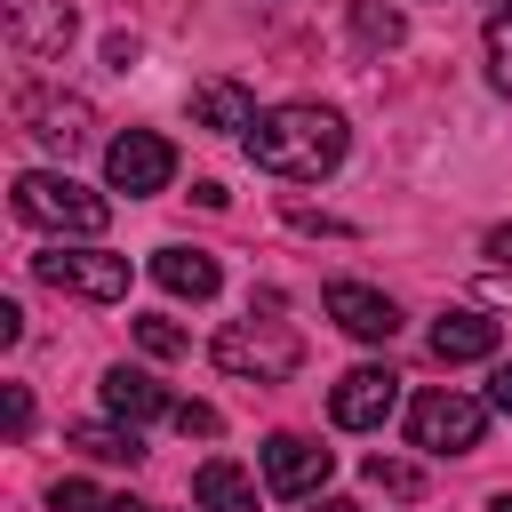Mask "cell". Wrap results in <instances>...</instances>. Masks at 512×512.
I'll use <instances>...</instances> for the list:
<instances>
[{
  "label": "cell",
  "instance_id": "6da1fadb",
  "mask_svg": "<svg viewBox=\"0 0 512 512\" xmlns=\"http://www.w3.org/2000/svg\"><path fill=\"white\" fill-rule=\"evenodd\" d=\"M240 144H248V160H256L264 176H280V184H320V176H336L352 128H344V112H328V104H272V112H256V128H248Z\"/></svg>",
  "mask_w": 512,
  "mask_h": 512
},
{
  "label": "cell",
  "instance_id": "7a4b0ae2",
  "mask_svg": "<svg viewBox=\"0 0 512 512\" xmlns=\"http://www.w3.org/2000/svg\"><path fill=\"white\" fill-rule=\"evenodd\" d=\"M8 192H16V216H24V224H40V232L96 240V232L112 224V200H104V192H88V184H72L64 168H24Z\"/></svg>",
  "mask_w": 512,
  "mask_h": 512
},
{
  "label": "cell",
  "instance_id": "3957f363",
  "mask_svg": "<svg viewBox=\"0 0 512 512\" xmlns=\"http://www.w3.org/2000/svg\"><path fill=\"white\" fill-rule=\"evenodd\" d=\"M296 360H304V344H296V328H280V320H232L224 336H216V368L224 376H248V384H280V376H296Z\"/></svg>",
  "mask_w": 512,
  "mask_h": 512
},
{
  "label": "cell",
  "instance_id": "277c9868",
  "mask_svg": "<svg viewBox=\"0 0 512 512\" xmlns=\"http://www.w3.org/2000/svg\"><path fill=\"white\" fill-rule=\"evenodd\" d=\"M480 432H488V400H464V392H448V384L416 392V408H408V440L432 448V456H472Z\"/></svg>",
  "mask_w": 512,
  "mask_h": 512
},
{
  "label": "cell",
  "instance_id": "5b68a950",
  "mask_svg": "<svg viewBox=\"0 0 512 512\" xmlns=\"http://www.w3.org/2000/svg\"><path fill=\"white\" fill-rule=\"evenodd\" d=\"M32 272L64 296H88V304L128 296V256H104V248H48V256H32Z\"/></svg>",
  "mask_w": 512,
  "mask_h": 512
},
{
  "label": "cell",
  "instance_id": "8992f818",
  "mask_svg": "<svg viewBox=\"0 0 512 512\" xmlns=\"http://www.w3.org/2000/svg\"><path fill=\"white\" fill-rule=\"evenodd\" d=\"M104 176H112V192L144 200V192H160V184L176 176V144H168V136H152V128H128V136H112V144H104Z\"/></svg>",
  "mask_w": 512,
  "mask_h": 512
},
{
  "label": "cell",
  "instance_id": "52a82bcc",
  "mask_svg": "<svg viewBox=\"0 0 512 512\" xmlns=\"http://www.w3.org/2000/svg\"><path fill=\"white\" fill-rule=\"evenodd\" d=\"M392 408H400V376H392V368H376V360L344 368V376H336V392H328V416H336L344 432H376Z\"/></svg>",
  "mask_w": 512,
  "mask_h": 512
},
{
  "label": "cell",
  "instance_id": "ba28073f",
  "mask_svg": "<svg viewBox=\"0 0 512 512\" xmlns=\"http://www.w3.org/2000/svg\"><path fill=\"white\" fill-rule=\"evenodd\" d=\"M328 472H336V448H320L304 432H272L264 440V488L272 496H320Z\"/></svg>",
  "mask_w": 512,
  "mask_h": 512
},
{
  "label": "cell",
  "instance_id": "9c48e42d",
  "mask_svg": "<svg viewBox=\"0 0 512 512\" xmlns=\"http://www.w3.org/2000/svg\"><path fill=\"white\" fill-rule=\"evenodd\" d=\"M0 16H8V48L24 56V64H48V56H64L72 48V0H0Z\"/></svg>",
  "mask_w": 512,
  "mask_h": 512
},
{
  "label": "cell",
  "instance_id": "30bf717a",
  "mask_svg": "<svg viewBox=\"0 0 512 512\" xmlns=\"http://www.w3.org/2000/svg\"><path fill=\"white\" fill-rule=\"evenodd\" d=\"M328 320L344 328V336H360V344H392L400 336V304L392 296H376V288H360V280H328Z\"/></svg>",
  "mask_w": 512,
  "mask_h": 512
},
{
  "label": "cell",
  "instance_id": "8fae6325",
  "mask_svg": "<svg viewBox=\"0 0 512 512\" xmlns=\"http://www.w3.org/2000/svg\"><path fill=\"white\" fill-rule=\"evenodd\" d=\"M24 128H32L56 160H72V152L96 136V112H88L80 96H24Z\"/></svg>",
  "mask_w": 512,
  "mask_h": 512
},
{
  "label": "cell",
  "instance_id": "7c38bea8",
  "mask_svg": "<svg viewBox=\"0 0 512 512\" xmlns=\"http://www.w3.org/2000/svg\"><path fill=\"white\" fill-rule=\"evenodd\" d=\"M192 128L248 136V128H256V96H248L240 80H200V88H192Z\"/></svg>",
  "mask_w": 512,
  "mask_h": 512
},
{
  "label": "cell",
  "instance_id": "4fadbf2b",
  "mask_svg": "<svg viewBox=\"0 0 512 512\" xmlns=\"http://www.w3.org/2000/svg\"><path fill=\"white\" fill-rule=\"evenodd\" d=\"M168 408H176V400H168L144 368H128V360L104 368V416H120V424H152V416H168Z\"/></svg>",
  "mask_w": 512,
  "mask_h": 512
},
{
  "label": "cell",
  "instance_id": "5bb4252c",
  "mask_svg": "<svg viewBox=\"0 0 512 512\" xmlns=\"http://www.w3.org/2000/svg\"><path fill=\"white\" fill-rule=\"evenodd\" d=\"M488 352H496V320L488 312H440L432 320V360L456 368V360H488Z\"/></svg>",
  "mask_w": 512,
  "mask_h": 512
},
{
  "label": "cell",
  "instance_id": "9a60e30c",
  "mask_svg": "<svg viewBox=\"0 0 512 512\" xmlns=\"http://www.w3.org/2000/svg\"><path fill=\"white\" fill-rule=\"evenodd\" d=\"M152 280H160L168 296H192V304H200V296H216V256L176 240V248H160V256H152Z\"/></svg>",
  "mask_w": 512,
  "mask_h": 512
},
{
  "label": "cell",
  "instance_id": "2e32d148",
  "mask_svg": "<svg viewBox=\"0 0 512 512\" xmlns=\"http://www.w3.org/2000/svg\"><path fill=\"white\" fill-rule=\"evenodd\" d=\"M192 504H200V512H256V480H248L240 464L208 456V464L192 472Z\"/></svg>",
  "mask_w": 512,
  "mask_h": 512
},
{
  "label": "cell",
  "instance_id": "e0dca14e",
  "mask_svg": "<svg viewBox=\"0 0 512 512\" xmlns=\"http://www.w3.org/2000/svg\"><path fill=\"white\" fill-rule=\"evenodd\" d=\"M72 448L96 456V464H136V456H144L136 424H72Z\"/></svg>",
  "mask_w": 512,
  "mask_h": 512
},
{
  "label": "cell",
  "instance_id": "ac0fdd59",
  "mask_svg": "<svg viewBox=\"0 0 512 512\" xmlns=\"http://www.w3.org/2000/svg\"><path fill=\"white\" fill-rule=\"evenodd\" d=\"M352 32L368 40V48H400V8H376V0H352Z\"/></svg>",
  "mask_w": 512,
  "mask_h": 512
},
{
  "label": "cell",
  "instance_id": "d6986e66",
  "mask_svg": "<svg viewBox=\"0 0 512 512\" xmlns=\"http://www.w3.org/2000/svg\"><path fill=\"white\" fill-rule=\"evenodd\" d=\"M488 80L512 96V8H496V16H488Z\"/></svg>",
  "mask_w": 512,
  "mask_h": 512
},
{
  "label": "cell",
  "instance_id": "ffe728a7",
  "mask_svg": "<svg viewBox=\"0 0 512 512\" xmlns=\"http://www.w3.org/2000/svg\"><path fill=\"white\" fill-rule=\"evenodd\" d=\"M368 488H384V496H416V488H424V472H416V464H400V456H368Z\"/></svg>",
  "mask_w": 512,
  "mask_h": 512
},
{
  "label": "cell",
  "instance_id": "44dd1931",
  "mask_svg": "<svg viewBox=\"0 0 512 512\" xmlns=\"http://www.w3.org/2000/svg\"><path fill=\"white\" fill-rule=\"evenodd\" d=\"M168 424H176L184 440H216V432H224V416H216L208 400H176V408H168Z\"/></svg>",
  "mask_w": 512,
  "mask_h": 512
},
{
  "label": "cell",
  "instance_id": "7402d4cb",
  "mask_svg": "<svg viewBox=\"0 0 512 512\" xmlns=\"http://www.w3.org/2000/svg\"><path fill=\"white\" fill-rule=\"evenodd\" d=\"M136 344H144L152 360H176V352H184V328H176V320H152V312H144V320H136Z\"/></svg>",
  "mask_w": 512,
  "mask_h": 512
},
{
  "label": "cell",
  "instance_id": "603a6c76",
  "mask_svg": "<svg viewBox=\"0 0 512 512\" xmlns=\"http://www.w3.org/2000/svg\"><path fill=\"white\" fill-rule=\"evenodd\" d=\"M48 512H112V496H96L88 480H56L48 488Z\"/></svg>",
  "mask_w": 512,
  "mask_h": 512
},
{
  "label": "cell",
  "instance_id": "cb8c5ba5",
  "mask_svg": "<svg viewBox=\"0 0 512 512\" xmlns=\"http://www.w3.org/2000/svg\"><path fill=\"white\" fill-rule=\"evenodd\" d=\"M0 424H8V440L32 432V392H24V384H0Z\"/></svg>",
  "mask_w": 512,
  "mask_h": 512
},
{
  "label": "cell",
  "instance_id": "d4e9b609",
  "mask_svg": "<svg viewBox=\"0 0 512 512\" xmlns=\"http://www.w3.org/2000/svg\"><path fill=\"white\" fill-rule=\"evenodd\" d=\"M488 408H496V416H512V360L488 376Z\"/></svg>",
  "mask_w": 512,
  "mask_h": 512
},
{
  "label": "cell",
  "instance_id": "484cf974",
  "mask_svg": "<svg viewBox=\"0 0 512 512\" xmlns=\"http://www.w3.org/2000/svg\"><path fill=\"white\" fill-rule=\"evenodd\" d=\"M480 296H488V304H512V280H504V272H488V280H480Z\"/></svg>",
  "mask_w": 512,
  "mask_h": 512
},
{
  "label": "cell",
  "instance_id": "4316f807",
  "mask_svg": "<svg viewBox=\"0 0 512 512\" xmlns=\"http://www.w3.org/2000/svg\"><path fill=\"white\" fill-rule=\"evenodd\" d=\"M488 256H496V264H512V224H496V232H488Z\"/></svg>",
  "mask_w": 512,
  "mask_h": 512
},
{
  "label": "cell",
  "instance_id": "83f0119b",
  "mask_svg": "<svg viewBox=\"0 0 512 512\" xmlns=\"http://www.w3.org/2000/svg\"><path fill=\"white\" fill-rule=\"evenodd\" d=\"M312 512H360V504H352V496H320Z\"/></svg>",
  "mask_w": 512,
  "mask_h": 512
},
{
  "label": "cell",
  "instance_id": "f1b7e54d",
  "mask_svg": "<svg viewBox=\"0 0 512 512\" xmlns=\"http://www.w3.org/2000/svg\"><path fill=\"white\" fill-rule=\"evenodd\" d=\"M112 512H152V504H136V496H120V504H112Z\"/></svg>",
  "mask_w": 512,
  "mask_h": 512
},
{
  "label": "cell",
  "instance_id": "f546056e",
  "mask_svg": "<svg viewBox=\"0 0 512 512\" xmlns=\"http://www.w3.org/2000/svg\"><path fill=\"white\" fill-rule=\"evenodd\" d=\"M488 512H512V488H504V496H496V504H488Z\"/></svg>",
  "mask_w": 512,
  "mask_h": 512
},
{
  "label": "cell",
  "instance_id": "4dcf8cb0",
  "mask_svg": "<svg viewBox=\"0 0 512 512\" xmlns=\"http://www.w3.org/2000/svg\"><path fill=\"white\" fill-rule=\"evenodd\" d=\"M496 8H504V0H496Z\"/></svg>",
  "mask_w": 512,
  "mask_h": 512
}]
</instances>
